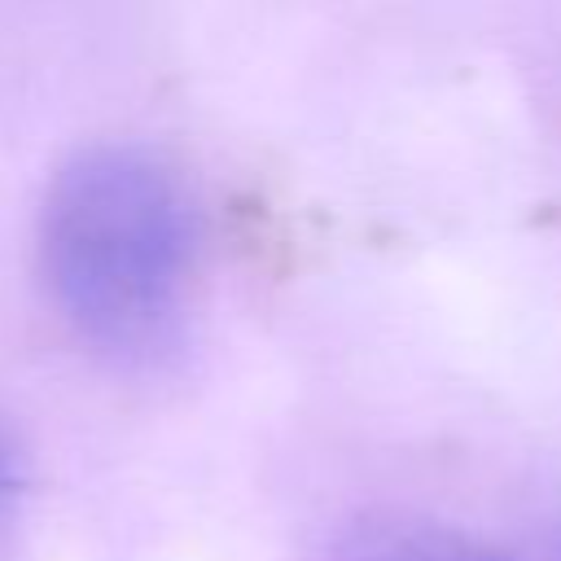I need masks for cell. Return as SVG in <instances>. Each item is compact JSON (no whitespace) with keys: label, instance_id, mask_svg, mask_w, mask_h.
<instances>
[{"label":"cell","instance_id":"6da1fadb","mask_svg":"<svg viewBox=\"0 0 561 561\" xmlns=\"http://www.w3.org/2000/svg\"><path fill=\"white\" fill-rule=\"evenodd\" d=\"M206 250L202 202L145 145H92L57 167L35 219V259L66 329L114 364L175 351Z\"/></svg>","mask_w":561,"mask_h":561},{"label":"cell","instance_id":"7a4b0ae2","mask_svg":"<svg viewBox=\"0 0 561 561\" xmlns=\"http://www.w3.org/2000/svg\"><path fill=\"white\" fill-rule=\"evenodd\" d=\"M18 495H22V451H18L9 421L0 416V522L13 513Z\"/></svg>","mask_w":561,"mask_h":561},{"label":"cell","instance_id":"3957f363","mask_svg":"<svg viewBox=\"0 0 561 561\" xmlns=\"http://www.w3.org/2000/svg\"><path fill=\"white\" fill-rule=\"evenodd\" d=\"M390 561H491L473 548H456V543H408L399 552H390Z\"/></svg>","mask_w":561,"mask_h":561},{"label":"cell","instance_id":"277c9868","mask_svg":"<svg viewBox=\"0 0 561 561\" xmlns=\"http://www.w3.org/2000/svg\"><path fill=\"white\" fill-rule=\"evenodd\" d=\"M552 561H561V530H557V543H552Z\"/></svg>","mask_w":561,"mask_h":561}]
</instances>
